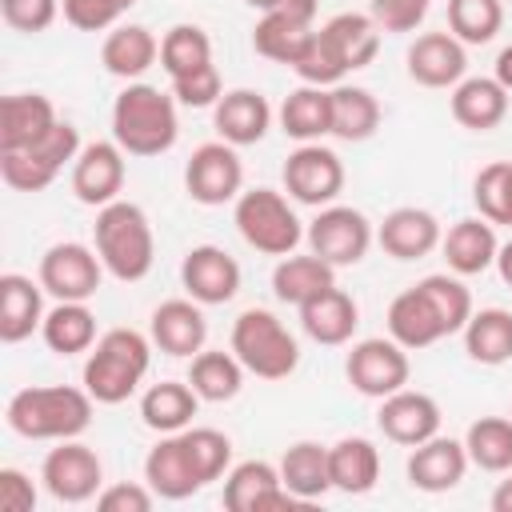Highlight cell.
<instances>
[{
    "mask_svg": "<svg viewBox=\"0 0 512 512\" xmlns=\"http://www.w3.org/2000/svg\"><path fill=\"white\" fill-rule=\"evenodd\" d=\"M92 404L96 400L88 396V388L36 384L20 388L8 400L4 420L24 440H76L92 424Z\"/></svg>",
    "mask_w": 512,
    "mask_h": 512,
    "instance_id": "1",
    "label": "cell"
},
{
    "mask_svg": "<svg viewBox=\"0 0 512 512\" xmlns=\"http://www.w3.org/2000/svg\"><path fill=\"white\" fill-rule=\"evenodd\" d=\"M180 120H176V96L160 92L152 84L132 80L116 104H112V140L128 156H160L176 144Z\"/></svg>",
    "mask_w": 512,
    "mask_h": 512,
    "instance_id": "2",
    "label": "cell"
},
{
    "mask_svg": "<svg viewBox=\"0 0 512 512\" xmlns=\"http://www.w3.org/2000/svg\"><path fill=\"white\" fill-rule=\"evenodd\" d=\"M92 240H96V252H100L104 272H112L116 280L136 284V280H144L152 272L156 236H152V224H148V216H144L140 204H132V200L104 204L96 212Z\"/></svg>",
    "mask_w": 512,
    "mask_h": 512,
    "instance_id": "3",
    "label": "cell"
},
{
    "mask_svg": "<svg viewBox=\"0 0 512 512\" xmlns=\"http://www.w3.org/2000/svg\"><path fill=\"white\" fill-rule=\"evenodd\" d=\"M148 364H152L148 336H140L136 328H108L92 344L80 380L96 404H124L148 376Z\"/></svg>",
    "mask_w": 512,
    "mask_h": 512,
    "instance_id": "4",
    "label": "cell"
},
{
    "mask_svg": "<svg viewBox=\"0 0 512 512\" xmlns=\"http://www.w3.org/2000/svg\"><path fill=\"white\" fill-rule=\"evenodd\" d=\"M232 352L260 380H284L300 364V344L268 308H244L232 320Z\"/></svg>",
    "mask_w": 512,
    "mask_h": 512,
    "instance_id": "5",
    "label": "cell"
},
{
    "mask_svg": "<svg viewBox=\"0 0 512 512\" xmlns=\"http://www.w3.org/2000/svg\"><path fill=\"white\" fill-rule=\"evenodd\" d=\"M236 232L244 236L248 248L264 256H288L304 240V228L292 212V204L276 188H248L236 196Z\"/></svg>",
    "mask_w": 512,
    "mask_h": 512,
    "instance_id": "6",
    "label": "cell"
},
{
    "mask_svg": "<svg viewBox=\"0 0 512 512\" xmlns=\"http://www.w3.org/2000/svg\"><path fill=\"white\" fill-rule=\"evenodd\" d=\"M344 376L348 384L360 392V396H372V400H384L400 388H408V376H412V364H408V348L396 344L392 336H368L360 344H352L348 360H344Z\"/></svg>",
    "mask_w": 512,
    "mask_h": 512,
    "instance_id": "7",
    "label": "cell"
},
{
    "mask_svg": "<svg viewBox=\"0 0 512 512\" xmlns=\"http://www.w3.org/2000/svg\"><path fill=\"white\" fill-rule=\"evenodd\" d=\"M308 248L328 260L332 268H348V264H360L372 248V224L360 208H348V204H324L316 212V220L308 224Z\"/></svg>",
    "mask_w": 512,
    "mask_h": 512,
    "instance_id": "8",
    "label": "cell"
},
{
    "mask_svg": "<svg viewBox=\"0 0 512 512\" xmlns=\"http://www.w3.org/2000/svg\"><path fill=\"white\" fill-rule=\"evenodd\" d=\"M184 188L196 204L220 208L244 192V164L228 140H208L200 144L188 164H184Z\"/></svg>",
    "mask_w": 512,
    "mask_h": 512,
    "instance_id": "9",
    "label": "cell"
},
{
    "mask_svg": "<svg viewBox=\"0 0 512 512\" xmlns=\"http://www.w3.org/2000/svg\"><path fill=\"white\" fill-rule=\"evenodd\" d=\"M280 176H284V192L296 204H308V208H324V204H332L344 192V164L320 140L300 144L284 160V172Z\"/></svg>",
    "mask_w": 512,
    "mask_h": 512,
    "instance_id": "10",
    "label": "cell"
},
{
    "mask_svg": "<svg viewBox=\"0 0 512 512\" xmlns=\"http://www.w3.org/2000/svg\"><path fill=\"white\" fill-rule=\"evenodd\" d=\"M40 480H44V488H48L52 500H60V504H84V500L100 496L104 464H100V456L88 444H80V440H56V448L44 456Z\"/></svg>",
    "mask_w": 512,
    "mask_h": 512,
    "instance_id": "11",
    "label": "cell"
},
{
    "mask_svg": "<svg viewBox=\"0 0 512 512\" xmlns=\"http://www.w3.org/2000/svg\"><path fill=\"white\" fill-rule=\"evenodd\" d=\"M100 276H104V264H100L96 248L76 244V240H60L40 256L36 280L56 300H92L100 288Z\"/></svg>",
    "mask_w": 512,
    "mask_h": 512,
    "instance_id": "12",
    "label": "cell"
},
{
    "mask_svg": "<svg viewBox=\"0 0 512 512\" xmlns=\"http://www.w3.org/2000/svg\"><path fill=\"white\" fill-rule=\"evenodd\" d=\"M72 192L88 208H104L124 192V148L116 140H92L72 160Z\"/></svg>",
    "mask_w": 512,
    "mask_h": 512,
    "instance_id": "13",
    "label": "cell"
},
{
    "mask_svg": "<svg viewBox=\"0 0 512 512\" xmlns=\"http://www.w3.org/2000/svg\"><path fill=\"white\" fill-rule=\"evenodd\" d=\"M304 504L280 484V468L268 460H244L224 476V508L228 512H272Z\"/></svg>",
    "mask_w": 512,
    "mask_h": 512,
    "instance_id": "14",
    "label": "cell"
},
{
    "mask_svg": "<svg viewBox=\"0 0 512 512\" xmlns=\"http://www.w3.org/2000/svg\"><path fill=\"white\" fill-rule=\"evenodd\" d=\"M180 284L196 304H228L240 292V264L216 244H196L180 260Z\"/></svg>",
    "mask_w": 512,
    "mask_h": 512,
    "instance_id": "15",
    "label": "cell"
},
{
    "mask_svg": "<svg viewBox=\"0 0 512 512\" xmlns=\"http://www.w3.org/2000/svg\"><path fill=\"white\" fill-rule=\"evenodd\" d=\"M388 336L412 352V348H428V344L452 336V328H448L440 304L432 300V292L424 284H412L388 304Z\"/></svg>",
    "mask_w": 512,
    "mask_h": 512,
    "instance_id": "16",
    "label": "cell"
},
{
    "mask_svg": "<svg viewBox=\"0 0 512 512\" xmlns=\"http://www.w3.org/2000/svg\"><path fill=\"white\" fill-rule=\"evenodd\" d=\"M376 424H380V432L392 444L416 448V444H424V440H432L440 432V404L428 392L400 388V392H392V396L380 400Z\"/></svg>",
    "mask_w": 512,
    "mask_h": 512,
    "instance_id": "17",
    "label": "cell"
},
{
    "mask_svg": "<svg viewBox=\"0 0 512 512\" xmlns=\"http://www.w3.org/2000/svg\"><path fill=\"white\" fill-rule=\"evenodd\" d=\"M408 76L424 88H456L468 72V52L452 32H424L408 48Z\"/></svg>",
    "mask_w": 512,
    "mask_h": 512,
    "instance_id": "18",
    "label": "cell"
},
{
    "mask_svg": "<svg viewBox=\"0 0 512 512\" xmlns=\"http://www.w3.org/2000/svg\"><path fill=\"white\" fill-rule=\"evenodd\" d=\"M468 464L472 460H468L464 440H452V436H440L436 432L432 440H424V444L412 448V456H408V484L436 496V492L456 488L464 480Z\"/></svg>",
    "mask_w": 512,
    "mask_h": 512,
    "instance_id": "19",
    "label": "cell"
},
{
    "mask_svg": "<svg viewBox=\"0 0 512 512\" xmlns=\"http://www.w3.org/2000/svg\"><path fill=\"white\" fill-rule=\"evenodd\" d=\"M440 220L428 212V208H392L380 228H376V240L380 248L392 256V260H424L432 248H440Z\"/></svg>",
    "mask_w": 512,
    "mask_h": 512,
    "instance_id": "20",
    "label": "cell"
},
{
    "mask_svg": "<svg viewBox=\"0 0 512 512\" xmlns=\"http://www.w3.org/2000/svg\"><path fill=\"white\" fill-rule=\"evenodd\" d=\"M440 252L448 260V268L456 276H480L496 264V252H500V240H496V228L492 220L484 216H464L456 220L444 236H440Z\"/></svg>",
    "mask_w": 512,
    "mask_h": 512,
    "instance_id": "21",
    "label": "cell"
},
{
    "mask_svg": "<svg viewBox=\"0 0 512 512\" xmlns=\"http://www.w3.org/2000/svg\"><path fill=\"white\" fill-rule=\"evenodd\" d=\"M212 124H216L220 140H228L232 148H244V144L264 140V132L272 128V104L252 88H232L216 100Z\"/></svg>",
    "mask_w": 512,
    "mask_h": 512,
    "instance_id": "22",
    "label": "cell"
},
{
    "mask_svg": "<svg viewBox=\"0 0 512 512\" xmlns=\"http://www.w3.org/2000/svg\"><path fill=\"white\" fill-rule=\"evenodd\" d=\"M44 324V284L24 272L0 276V340L20 344Z\"/></svg>",
    "mask_w": 512,
    "mask_h": 512,
    "instance_id": "23",
    "label": "cell"
},
{
    "mask_svg": "<svg viewBox=\"0 0 512 512\" xmlns=\"http://www.w3.org/2000/svg\"><path fill=\"white\" fill-rule=\"evenodd\" d=\"M152 344L168 356H196L208 340V320L200 312V304L188 296V300H164L156 312H152Z\"/></svg>",
    "mask_w": 512,
    "mask_h": 512,
    "instance_id": "24",
    "label": "cell"
},
{
    "mask_svg": "<svg viewBox=\"0 0 512 512\" xmlns=\"http://www.w3.org/2000/svg\"><path fill=\"white\" fill-rule=\"evenodd\" d=\"M356 324H360V308H356V300L344 292V288H324L320 296H312L308 304H300V328L316 340V344H328V348H336V344H348L352 340V332H356Z\"/></svg>",
    "mask_w": 512,
    "mask_h": 512,
    "instance_id": "25",
    "label": "cell"
},
{
    "mask_svg": "<svg viewBox=\"0 0 512 512\" xmlns=\"http://www.w3.org/2000/svg\"><path fill=\"white\" fill-rule=\"evenodd\" d=\"M508 116V88L496 76H464L452 88V120L472 132H492Z\"/></svg>",
    "mask_w": 512,
    "mask_h": 512,
    "instance_id": "26",
    "label": "cell"
},
{
    "mask_svg": "<svg viewBox=\"0 0 512 512\" xmlns=\"http://www.w3.org/2000/svg\"><path fill=\"white\" fill-rule=\"evenodd\" d=\"M144 480H148V488L160 500H188V496H196L204 488L196 480L192 464H188V452L180 444V432L160 436V444L144 456Z\"/></svg>",
    "mask_w": 512,
    "mask_h": 512,
    "instance_id": "27",
    "label": "cell"
},
{
    "mask_svg": "<svg viewBox=\"0 0 512 512\" xmlns=\"http://www.w3.org/2000/svg\"><path fill=\"white\" fill-rule=\"evenodd\" d=\"M56 124V108L40 92H12L0 100V152L32 148Z\"/></svg>",
    "mask_w": 512,
    "mask_h": 512,
    "instance_id": "28",
    "label": "cell"
},
{
    "mask_svg": "<svg viewBox=\"0 0 512 512\" xmlns=\"http://www.w3.org/2000/svg\"><path fill=\"white\" fill-rule=\"evenodd\" d=\"M160 60V40L144 24H116L100 44V64L120 80H140Z\"/></svg>",
    "mask_w": 512,
    "mask_h": 512,
    "instance_id": "29",
    "label": "cell"
},
{
    "mask_svg": "<svg viewBox=\"0 0 512 512\" xmlns=\"http://www.w3.org/2000/svg\"><path fill=\"white\" fill-rule=\"evenodd\" d=\"M328 476H332V488L336 492H348V496H364L376 488L380 480V452L372 440L364 436H344L328 448Z\"/></svg>",
    "mask_w": 512,
    "mask_h": 512,
    "instance_id": "30",
    "label": "cell"
},
{
    "mask_svg": "<svg viewBox=\"0 0 512 512\" xmlns=\"http://www.w3.org/2000/svg\"><path fill=\"white\" fill-rule=\"evenodd\" d=\"M280 128H284V136H292L300 144L332 136V88L300 84L296 92H288L280 104Z\"/></svg>",
    "mask_w": 512,
    "mask_h": 512,
    "instance_id": "31",
    "label": "cell"
},
{
    "mask_svg": "<svg viewBox=\"0 0 512 512\" xmlns=\"http://www.w3.org/2000/svg\"><path fill=\"white\" fill-rule=\"evenodd\" d=\"M40 336H44V344L56 356L92 352V344H96V316H92L88 300H56V308L44 312Z\"/></svg>",
    "mask_w": 512,
    "mask_h": 512,
    "instance_id": "32",
    "label": "cell"
},
{
    "mask_svg": "<svg viewBox=\"0 0 512 512\" xmlns=\"http://www.w3.org/2000/svg\"><path fill=\"white\" fill-rule=\"evenodd\" d=\"M336 284V268L328 264V260H320L316 252H308V256H280V264H276V272H272V292H276V300L280 304H292V308H300V304H308L312 296H320L324 288H332Z\"/></svg>",
    "mask_w": 512,
    "mask_h": 512,
    "instance_id": "33",
    "label": "cell"
},
{
    "mask_svg": "<svg viewBox=\"0 0 512 512\" xmlns=\"http://www.w3.org/2000/svg\"><path fill=\"white\" fill-rule=\"evenodd\" d=\"M196 408H200V396H196V388L184 384V380H160V384H152V388L140 396V420H144L152 432H160V436L184 432V428L192 424Z\"/></svg>",
    "mask_w": 512,
    "mask_h": 512,
    "instance_id": "34",
    "label": "cell"
},
{
    "mask_svg": "<svg viewBox=\"0 0 512 512\" xmlns=\"http://www.w3.org/2000/svg\"><path fill=\"white\" fill-rule=\"evenodd\" d=\"M244 364H240V356L228 348H200L196 356H192V368H188V384L196 388V396L200 400H208V404H224V400H232L240 388H244Z\"/></svg>",
    "mask_w": 512,
    "mask_h": 512,
    "instance_id": "35",
    "label": "cell"
},
{
    "mask_svg": "<svg viewBox=\"0 0 512 512\" xmlns=\"http://www.w3.org/2000/svg\"><path fill=\"white\" fill-rule=\"evenodd\" d=\"M280 484L300 496L304 504L308 500H320L328 488H332V476H328V448L316 444V440H296L284 456H280Z\"/></svg>",
    "mask_w": 512,
    "mask_h": 512,
    "instance_id": "36",
    "label": "cell"
},
{
    "mask_svg": "<svg viewBox=\"0 0 512 512\" xmlns=\"http://www.w3.org/2000/svg\"><path fill=\"white\" fill-rule=\"evenodd\" d=\"M464 352L476 364H508L512 360V312L508 308H480L464 324Z\"/></svg>",
    "mask_w": 512,
    "mask_h": 512,
    "instance_id": "37",
    "label": "cell"
},
{
    "mask_svg": "<svg viewBox=\"0 0 512 512\" xmlns=\"http://www.w3.org/2000/svg\"><path fill=\"white\" fill-rule=\"evenodd\" d=\"M320 32L332 40V48H336L340 60L348 64V72L368 68V64L376 60V52H380V28H376V20L364 16V12H340V16H332Z\"/></svg>",
    "mask_w": 512,
    "mask_h": 512,
    "instance_id": "38",
    "label": "cell"
},
{
    "mask_svg": "<svg viewBox=\"0 0 512 512\" xmlns=\"http://www.w3.org/2000/svg\"><path fill=\"white\" fill-rule=\"evenodd\" d=\"M380 128V104L368 88L356 84H336L332 88V136L360 144Z\"/></svg>",
    "mask_w": 512,
    "mask_h": 512,
    "instance_id": "39",
    "label": "cell"
},
{
    "mask_svg": "<svg viewBox=\"0 0 512 512\" xmlns=\"http://www.w3.org/2000/svg\"><path fill=\"white\" fill-rule=\"evenodd\" d=\"M468 460L484 472H508L512 468V416H480L464 432Z\"/></svg>",
    "mask_w": 512,
    "mask_h": 512,
    "instance_id": "40",
    "label": "cell"
},
{
    "mask_svg": "<svg viewBox=\"0 0 512 512\" xmlns=\"http://www.w3.org/2000/svg\"><path fill=\"white\" fill-rule=\"evenodd\" d=\"M312 32H316V28L296 24V20L280 16V12H264V16L256 20V28H252V48H256L264 60H276V64H288V68H292V64L300 60L304 44L312 40Z\"/></svg>",
    "mask_w": 512,
    "mask_h": 512,
    "instance_id": "41",
    "label": "cell"
},
{
    "mask_svg": "<svg viewBox=\"0 0 512 512\" xmlns=\"http://www.w3.org/2000/svg\"><path fill=\"white\" fill-rule=\"evenodd\" d=\"M212 64V40L200 24H172L160 40V68L168 72V80L184 76V72H196Z\"/></svg>",
    "mask_w": 512,
    "mask_h": 512,
    "instance_id": "42",
    "label": "cell"
},
{
    "mask_svg": "<svg viewBox=\"0 0 512 512\" xmlns=\"http://www.w3.org/2000/svg\"><path fill=\"white\" fill-rule=\"evenodd\" d=\"M504 24V0H448V32L460 44H488Z\"/></svg>",
    "mask_w": 512,
    "mask_h": 512,
    "instance_id": "43",
    "label": "cell"
},
{
    "mask_svg": "<svg viewBox=\"0 0 512 512\" xmlns=\"http://www.w3.org/2000/svg\"><path fill=\"white\" fill-rule=\"evenodd\" d=\"M180 444H184L188 464H192L200 484L220 480L228 472V464H232V440L224 432H216V428H184Z\"/></svg>",
    "mask_w": 512,
    "mask_h": 512,
    "instance_id": "44",
    "label": "cell"
},
{
    "mask_svg": "<svg viewBox=\"0 0 512 512\" xmlns=\"http://www.w3.org/2000/svg\"><path fill=\"white\" fill-rule=\"evenodd\" d=\"M472 200L484 220L492 224H512V160H492L476 172Z\"/></svg>",
    "mask_w": 512,
    "mask_h": 512,
    "instance_id": "45",
    "label": "cell"
},
{
    "mask_svg": "<svg viewBox=\"0 0 512 512\" xmlns=\"http://www.w3.org/2000/svg\"><path fill=\"white\" fill-rule=\"evenodd\" d=\"M292 72L304 80V84H316V88H336V84H344V76H348V64L340 60V52L332 48V40L316 28L312 32V40L304 44V52H300V60L292 64Z\"/></svg>",
    "mask_w": 512,
    "mask_h": 512,
    "instance_id": "46",
    "label": "cell"
},
{
    "mask_svg": "<svg viewBox=\"0 0 512 512\" xmlns=\"http://www.w3.org/2000/svg\"><path fill=\"white\" fill-rule=\"evenodd\" d=\"M60 172L40 160L32 148H8L0 152V180L12 188V192H44Z\"/></svg>",
    "mask_w": 512,
    "mask_h": 512,
    "instance_id": "47",
    "label": "cell"
},
{
    "mask_svg": "<svg viewBox=\"0 0 512 512\" xmlns=\"http://www.w3.org/2000/svg\"><path fill=\"white\" fill-rule=\"evenodd\" d=\"M172 96L176 104L184 108H216V100L224 96V84H220V72L216 64H204L196 72H184L172 80Z\"/></svg>",
    "mask_w": 512,
    "mask_h": 512,
    "instance_id": "48",
    "label": "cell"
},
{
    "mask_svg": "<svg viewBox=\"0 0 512 512\" xmlns=\"http://www.w3.org/2000/svg\"><path fill=\"white\" fill-rule=\"evenodd\" d=\"M60 12L80 32H104V28H116V20L128 8L120 0H60Z\"/></svg>",
    "mask_w": 512,
    "mask_h": 512,
    "instance_id": "49",
    "label": "cell"
},
{
    "mask_svg": "<svg viewBox=\"0 0 512 512\" xmlns=\"http://www.w3.org/2000/svg\"><path fill=\"white\" fill-rule=\"evenodd\" d=\"M0 16L8 28L36 36L52 28V20L60 16V0H0Z\"/></svg>",
    "mask_w": 512,
    "mask_h": 512,
    "instance_id": "50",
    "label": "cell"
},
{
    "mask_svg": "<svg viewBox=\"0 0 512 512\" xmlns=\"http://www.w3.org/2000/svg\"><path fill=\"white\" fill-rule=\"evenodd\" d=\"M432 0H368V16L380 32H412L428 16Z\"/></svg>",
    "mask_w": 512,
    "mask_h": 512,
    "instance_id": "51",
    "label": "cell"
},
{
    "mask_svg": "<svg viewBox=\"0 0 512 512\" xmlns=\"http://www.w3.org/2000/svg\"><path fill=\"white\" fill-rule=\"evenodd\" d=\"M32 152H36L40 160H48V164L60 172L64 164H72V160L80 156V132H76L68 120H56V124L32 144Z\"/></svg>",
    "mask_w": 512,
    "mask_h": 512,
    "instance_id": "52",
    "label": "cell"
},
{
    "mask_svg": "<svg viewBox=\"0 0 512 512\" xmlns=\"http://www.w3.org/2000/svg\"><path fill=\"white\" fill-rule=\"evenodd\" d=\"M152 500H156V492L144 484H108V488H100L96 508L100 512H148Z\"/></svg>",
    "mask_w": 512,
    "mask_h": 512,
    "instance_id": "53",
    "label": "cell"
},
{
    "mask_svg": "<svg viewBox=\"0 0 512 512\" xmlns=\"http://www.w3.org/2000/svg\"><path fill=\"white\" fill-rule=\"evenodd\" d=\"M0 508L4 512H32L36 508V484L20 468H0Z\"/></svg>",
    "mask_w": 512,
    "mask_h": 512,
    "instance_id": "54",
    "label": "cell"
},
{
    "mask_svg": "<svg viewBox=\"0 0 512 512\" xmlns=\"http://www.w3.org/2000/svg\"><path fill=\"white\" fill-rule=\"evenodd\" d=\"M272 12H280V16H288V20L312 28V20H316V12H320V0H280Z\"/></svg>",
    "mask_w": 512,
    "mask_h": 512,
    "instance_id": "55",
    "label": "cell"
},
{
    "mask_svg": "<svg viewBox=\"0 0 512 512\" xmlns=\"http://www.w3.org/2000/svg\"><path fill=\"white\" fill-rule=\"evenodd\" d=\"M492 512H512V468H508V476L492 492Z\"/></svg>",
    "mask_w": 512,
    "mask_h": 512,
    "instance_id": "56",
    "label": "cell"
},
{
    "mask_svg": "<svg viewBox=\"0 0 512 512\" xmlns=\"http://www.w3.org/2000/svg\"><path fill=\"white\" fill-rule=\"evenodd\" d=\"M496 80L512 92V44H504V48H500V56H496Z\"/></svg>",
    "mask_w": 512,
    "mask_h": 512,
    "instance_id": "57",
    "label": "cell"
},
{
    "mask_svg": "<svg viewBox=\"0 0 512 512\" xmlns=\"http://www.w3.org/2000/svg\"><path fill=\"white\" fill-rule=\"evenodd\" d=\"M496 272H500V280L512 288V240L500 244V252H496Z\"/></svg>",
    "mask_w": 512,
    "mask_h": 512,
    "instance_id": "58",
    "label": "cell"
},
{
    "mask_svg": "<svg viewBox=\"0 0 512 512\" xmlns=\"http://www.w3.org/2000/svg\"><path fill=\"white\" fill-rule=\"evenodd\" d=\"M244 4H252V8H260V12H272L280 0H244Z\"/></svg>",
    "mask_w": 512,
    "mask_h": 512,
    "instance_id": "59",
    "label": "cell"
},
{
    "mask_svg": "<svg viewBox=\"0 0 512 512\" xmlns=\"http://www.w3.org/2000/svg\"><path fill=\"white\" fill-rule=\"evenodd\" d=\"M120 4H124V8H132V4H136V0H120Z\"/></svg>",
    "mask_w": 512,
    "mask_h": 512,
    "instance_id": "60",
    "label": "cell"
},
{
    "mask_svg": "<svg viewBox=\"0 0 512 512\" xmlns=\"http://www.w3.org/2000/svg\"><path fill=\"white\" fill-rule=\"evenodd\" d=\"M504 4H512V0H504Z\"/></svg>",
    "mask_w": 512,
    "mask_h": 512,
    "instance_id": "61",
    "label": "cell"
}]
</instances>
